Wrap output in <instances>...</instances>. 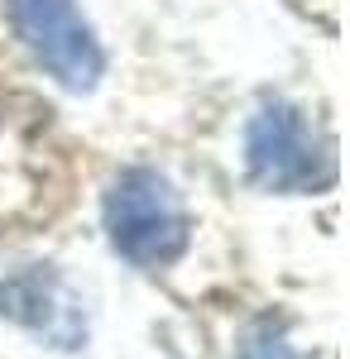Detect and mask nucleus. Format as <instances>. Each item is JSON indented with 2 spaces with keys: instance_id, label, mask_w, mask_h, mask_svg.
Instances as JSON below:
<instances>
[{
  "instance_id": "f257e3e1",
  "label": "nucleus",
  "mask_w": 350,
  "mask_h": 359,
  "mask_svg": "<svg viewBox=\"0 0 350 359\" xmlns=\"http://www.w3.org/2000/svg\"><path fill=\"white\" fill-rule=\"evenodd\" d=\"M245 172L278 196H312L336 182V149L293 101H264L245 125Z\"/></svg>"
},
{
  "instance_id": "f03ea898",
  "label": "nucleus",
  "mask_w": 350,
  "mask_h": 359,
  "mask_svg": "<svg viewBox=\"0 0 350 359\" xmlns=\"http://www.w3.org/2000/svg\"><path fill=\"white\" fill-rule=\"evenodd\" d=\"M101 221L110 249L139 269H168L173 259H183L192 240L183 196L173 192V182L159 168H125L106 187Z\"/></svg>"
},
{
  "instance_id": "7ed1b4c3",
  "label": "nucleus",
  "mask_w": 350,
  "mask_h": 359,
  "mask_svg": "<svg viewBox=\"0 0 350 359\" xmlns=\"http://www.w3.org/2000/svg\"><path fill=\"white\" fill-rule=\"evenodd\" d=\"M15 34L39 67L67 91H91L106 72V53L96 29L86 25L77 0H10Z\"/></svg>"
},
{
  "instance_id": "20e7f679",
  "label": "nucleus",
  "mask_w": 350,
  "mask_h": 359,
  "mask_svg": "<svg viewBox=\"0 0 350 359\" xmlns=\"http://www.w3.org/2000/svg\"><path fill=\"white\" fill-rule=\"evenodd\" d=\"M0 316H10L15 326L34 331L39 340H48L58 350H77L86 340L82 297L67 287V278L58 269H48V264H34V269L0 278Z\"/></svg>"
},
{
  "instance_id": "39448f33",
  "label": "nucleus",
  "mask_w": 350,
  "mask_h": 359,
  "mask_svg": "<svg viewBox=\"0 0 350 359\" xmlns=\"http://www.w3.org/2000/svg\"><path fill=\"white\" fill-rule=\"evenodd\" d=\"M240 359H297L293 345L283 340V331H273V326H259V331L245 340V355Z\"/></svg>"
}]
</instances>
